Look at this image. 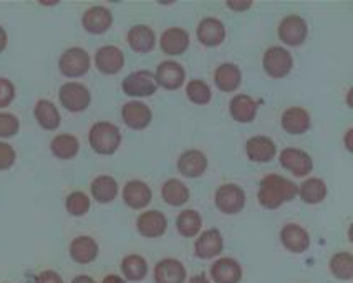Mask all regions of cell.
<instances>
[{"label":"cell","instance_id":"obj_3","mask_svg":"<svg viewBox=\"0 0 353 283\" xmlns=\"http://www.w3.org/2000/svg\"><path fill=\"white\" fill-rule=\"evenodd\" d=\"M60 103L65 109L72 113L85 112L92 101V94L85 85L77 83V81H68V83L61 85L60 93Z\"/></svg>","mask_w":353,"mask_h":283},{"label":"cell","instance_id":"obj_9","mask_svg":"<svg viewBox=\"0 0 353 283\" xmlns=\"http://www.w3.org/2000/svg\"><path fill=\"white\" fill-rule=\"evenodd\" d=\"M279 36L281 40L290 47H297L305 42L307 36V23L305 20L299 15H289L279 25Z\"/></svg>","mask_w":353,"mask_h":283},{"label":"cell","instance_id":"obj_20","mask_svg":"<svg viewBox=\"0 0 353 283\" xmlns=\"http://www.w3.org/2000/svg\"><path fill=\"white\" fill-rule=\"evenodd\" d=\"M224 36L225 28L221 20L212 17L201 20L198 27V39L201 43L206 45V47H217L224 42Z\"/></svg>","mask_w":353,"mask_h":283},{"label":"cell","instance_id":"obj_7","mask_svg":"<svg viewBox=\"0 0 353 283\" xmlns=\"http://www.w3.org/2000/svg\"><path fill=\"white\" fill-rule=\"evenodd\" d=\"M216 206L224 214H237L245 206L244 191L236 184H224L216 191Z\"/></svg>","mask_w":353,"mask_h":283},{"label":"cell","instance_id":"obj_45","mask_svg":"<svg viewBox=\"0 0 353 283\" xmlns=\"http://www.w3.org/2000/svg\"><path fill=\"white\" fill-rule=\"evenodd\" d=\"M72 283H95L92 277H88V275H78V277L73 278Z\"/></svg>","mask_w":353,"mask_h":283},{"label":"cell","instance_id":"obj_16","mask_svg":"<svg viewBox=\"0 0 353 283\" xmlns=\"http://www.w3.org/2000/svg\"><path fill=\"white\" fill-rule=\"evenodd\" d=\"M245 153L254 163H269L272 161L277 153L276 143L268 136H254L245 143Z\"/></svg>","mask_w":353,"mask_h":283},{"label":"cell","instance_id":"obj_21","mask_svg":"<svg viewBox=\"0 0 353 283\" xmlns=\"http://www.w3.org/2000/svg\"><path fill=\"white\" fill-rule=\"evenodd\" d=\"M70 257H72V260L77 262V264H92V262L98 257V244L92 239V237H77V239L70 244Z\"/></svg>","mask_w":353,"mask_h":283},{"label":"cell","instance_id":"obj_23","mask_svg":"<svg viewBox=\"0 0 353 283\" xmlns=\"http://www.w3.org/2000/svg\"><path fill=\"white\" fill-rule=\"evenodd\" d=\"M211 277L216 283H239L242 278V269L234 258H219L211 269Z\"/></svg>","mask_w":353,"mask_h":283},{"label":"cell","instance_id":"obj_4","mask_svg":"<svg viewBox=\"0 0 353 283\" xmlns=\"http://www.w3.org/2000/svg\"><path fill=\"white\" fill-rule=\"evenodd\" d=\"M90 63H92L90 55L86 53V50H83V48L80 47L68 48L67 52L61 53L59 60L60 72L68 78L83 76L90 70Z\"/></svg>","mask_w":353,"mask_h":283},{"label":"cell","instance_id":"obj_27","mask_svg":"<svg viewBox=\"0 0 353 283\" xmlns=\"http://www.w3.org/2000/svg\"><path fill=\"white\" fill-rule=\"evenodd\" d=\"M128 43L134 52L148 53L154 48L156 35L150 27L146 25H134L128 32Z\"/></svg>","mask_w":353,"mask_h":283},{"label":"cell","instance_id":"obj_28","mask_svg":"<svg viewBox=\"0 0 353 283\" xmlns=\"http://www.w3.org/2000/svg\"><path fill=\"white\" fill-rule=\"evenodd\" d=\"M242 80L239 67L232 63H224L221 67H217L214 73V81L216 86L221 92H234V90L239 88Z\"/></svg>","mask_w":353,"mask_h":283},{"label":"cell","instance_id":"obj_46","mask_svg":"<svg viewBox=\"0 0 353 283\" xmlns=\"http://www.w3.org/2000/svg\"><path fill=\"white\" fill-rule=\"evenodd\" d=\"M103 283H126L123 280L121 277H118V275H106L103 278Z\"/></svg>","mask_w":353,"mask_h":283},{"label":"cell","instance_id":"obj_39","mask_svg":"<svg viewBox=\"0 0 353 283\" xmlns=\"http://www.w3.org/2000/svg\"><path fill=\"white\" fill-rule=\"evenodd\" d=\"M20 121L15 114L0 113V138H12L19 133Z\"/></svg>","mask_w":353,"mask_h":283},{"label":"cell","instance_id":"obj_42","mask_svg":"<svg viewBox=\"0 0 353 283\" xmlns=\"http://www.w3.org/2000/svg\"><path fill=\"white\" fill-rule=\"evenodd\" d=\"M35 283H63V278L55 270H43L42 273L37 275Z\"/></svg>","mask_w":353,"mask_h":283},{"label":"cell","instance_id":"obj_47","mask_svg":"<svg viewBox=\"0 0 353 283\" xmlns=\"http://www.w3.org/2000/svg\"><path fill=\"white\" fill-rule=\"evenodd\" d=\"M190 283H211L206 278V275L204 273H199V275H196V277H192L191 280H190Z\"/></svg>","mask_w":353,"mask_h":283},{"label":"cell","instance_id":"obj_2","mask_svg":"<svg viewBox=\"0 0 353 283\" xmlns=\"http://www.w3.org/2000/svg\"><path fill=\"white\" fill-rule=\"evenodd\" d=\"M121 143V133L118 126L108 121H98L90 129V146L98 154L110 156L117 153Z\"/></svg>","mask_w":353,"mask_h":283},{"label":"cell","instance_id":"obj_13","mask_svg":"<svg viewBox=\"0 0 353 283\" xmlns=\"http://www.w3.org/2000/svg\"><path fill=\"white\" fill-rule=\"evenodd\" d=\"M156 83L166 90H178L186 80L184 68L178 61H163L156 70Z\"/></svg>","mask_w":353,"mask_h":283},{"label":"cell","instance_id":"obj_37","mask_svg":"<svg viewBox=\"0 0 353 283\" xmlns=\"http://www.w3.org/2000/svg\"><path fill=\"white\" fill-rule=\"evenodd\" d=\"M65 207H67L70 216L81 217L90 211V198L81 191H75L68 196L65 200Z\"/></svg>","mask_w":353,"mask_h":283},{"label":"cell","instance_id":"obj_17","mask_svg":"<svg viewBox=\"0 0 353 283\" xmlns=\"http://www.w3.org/2000/svg\"><path fill=\"white\" fill-rule=\"evenodd\" d=\"M151 198H153V192L143 180H130L123 189V199H125L126 206H130L131 209L146 207L151 202Z\"/></svg>","mask_w":353,"mask_h":283},{"label":"cell","instance_id":"obj_40","mask_svg":"<svg viewBox=\"0 0 353 283\" xmlns=\"http://www.w3.org/2000/svg\"><path fill=\"white\" fill-rule=\"evenodd\" d=\"M15 98V86L7 78H0V108L9 106Z\"/></svg>","mask_w":353,"mask_h":283},{"label":"cell","instance_id":"obj_10","mask_svg":"<svg viewBox=\"0 0 353 283\" xmlns=\"http://www.w3.org/2000/svg\"><path fill=\"white\" fill-rule=\"evenodd\" d=\"M121 116L125 125L131 129H145L153 120V113H151L150 106L141 103V101L126 103L121 109Z\"/></svg>","mask_w":353,"mask_h":283},{"label":"cell","instance_id":"obj_32","mask_svg":"<svg viewBox=\"0 0 353 283\" xmlns=\"http://www.w3.org/2000/svg\"><path fill=\"white\" fill-rule=\"evenodd\" d=\"M50 147L59 159H72L80 151V141L73 134H59L52 139Z\"/></svg>","mask_w":353,"mask_h":283},{"label":"cell","instance_id":"obj_1","mask_svg":"<svg viewBox=\"0 0 353 283\" xmlns=\"http://www.w3.org/2000/svg\"><path fill=\"white\" fill-rule=\"evenodd\" d=\"M299 187L295 186L292 180L282 178L279 174L265 176L259 186L257 198L259 202L265 209H277L284 202L292 200L297 196Z\"/></svg>","mask_w":353,"mask_h":283},{"label":"cell","instance_id":"obj_26","mask_svg":"<svg viewBox=\"0 0 353 283\" xmlns=\"http://www.w3.org/2000/svg\"><path fill=\"white\" fill-rule=\"evenodd\" d=\"M34 114H35V120L39 121V125L42 126L43 129L55 131L61 123L59 109H57V106L48 100H39V101H37Z\"/></svg>","mask_w":353,"mask_h":283},{"label":"cell","instance_id":"obj_38","mask_svg":"<svg viewBox=\"0 0 353 283\" xmlns=\"http://www.w3.org/2000/svg\"><path fill=\"white\" fill-rule=\"evenodd\" d=\"M188 98L196 105H206L211 101V88L208 83L201 80H192L186 86Z\"/></svg>","mask_w":353,"mask_h":283},{"label":"cell","instance_id":"obj_24","mask_svg":"<svg viewBox=\"0 0 353 283\" xmlns=\"http://www.w3.org/2000/svg\"><path fill=\"white\" fill-rule=\"evenodd\" d=\"M223 247L224 242L221 232L217 229H211V231L201 233L198 242H196V255L199 258H212L223 252Z\"/></svg>","mask_w":353,"mask_h":283},{"label":"cell","instance_id":"obj_44","mask_svg":"<svg viewBox=\"0 0 353 283\" xmlns=\"http://www.w3.org/2000/svg\"><path fill=\"white\" fill-rule=\"evenodd\" d=\"M7 42H9V36H7V32L6 28L0 27V53L6 50L7 47Z\"/></svg>","mask_w":353,"mask_h":283},{"label":"cell","instance_id":"obj_15","mask_svg":"<svg viewBox=\"0 0 353 283\" xmlns=\"http://www.w3.org/2000/svg\"><path fill=\"white\" fill-rule=\"evenodd\" d=\"M281 240L284 244V247L292 253L305 252L310 245L309 232L297 224L285 225L281 231Z\"/></svg>","mask_w":353,"mask_h":283},{"label":"cell","instance_id":"obj_25","mask_svg":"<svg viewBox=\"0 0 353 283\" xmlns=\"http://www.w3.org/2000/svg\"><path fill=\"white\" fill-rule=\"evenodd\" d=\"M282 128L289 134H303L310 128V114L301 106L285 109L282 114Z\"/></svg>","mask_w":353,"mask_h":283},{"label":"cell","instance_id":"obj_43","mask_svg":"<svg viewBox=\"0 0 353 283\" xmlns=\"http://www.w3.org/2000/svg\"><path fill=\"white\" fill-rule=\"evenodd\" d=\"M250 6V2H228V7L232 10H248Z\"/></svg>","mask_w":353,"mask_h":283},{"label":"cell","instance_id":"obj_6","mask_svg":"<svg viewBox=\"0 0 353 283\" xmlns=\"http://www.w3.org/2000/svg\"><path fill=\"white\" fill-rule=\"evenodd\" d=\"M123 92L128 96H151L158 90L154 73L141 70V72L131 73L123 80Z\"/></svg>","mask_w":353,"mask_h":283},{"label":"cell","instance_id":"obj_11","mask_svg":"<svg viewBox=\"0 0 353 283\" xmlns=\"http://www.w3.org/2000/svg\"><path fill=\"white\" fill-rule=\"evenodd\" d=\"M97 68L105 75H117L118 72L125 65V55L118 47L113 45H105V47L98 48L95 55Z\"/></svg>","mask_w":353,"mask_h":283},{"label":"cell","instance_id":"obj_19","mask_svg":"<svg viewBox=\"0 0 353 283\" xmlns=\"http://www.w3.org/2000/svg\"><path fill=\"white\" fill-rule=\"evenodd\" d=\"M178 169L186 178H199L208 169V159L204 153L198 149H190L179 156Z\"/></svg>","mask_w":353,"mask_h":283},{"label":"cell","instance_id":"obj_18","mask_svg":"<svg viewBox=\"0 0 353 283\" xmlns=\"http://www.w3.org/2000/svg\"><path fill=\"white\" fill-rule=\"evenodd\" d=\"M184 280H186V269L176 258H164L156 265V283H184Z\"/></svg>","mask_w":353,"mask_h":283},{"label":"cell","instance_id":"obj_48","mask_svg":"<svg viewBox=\"0 0 353 283\" xmlns=\"http://www.w3.org/2000/svg\"><path fill=\"white\" fill-rule=\"evenodd\" d=\"M352 133H353V131L348 129V131H347V139H345V141H347V149H348V151H352V141H350Z\"/></svg>","mask_w":353,"mask_h":283},{"label":"cell","instance_id":"obj_33","mask_svg":"<svg viewBox=\"0 0 353 283\" xmlns=\"http://www.w3.org/2000/svg\"><path fill=\"white\" fill-rule=\"evenodd\" d=\"M297 194H301L303 202L320 204L327 198V186L322 179L310 178L301 184V189L297 191Z\"/></svg>","mask_w":353,"mask_h":283},{"label":"cell","instance_id":"obj_34","mask_svg":"<svg viewBox=\"0 0 353 283\" xmlns=\"http://www.w3.org/2000/svg\"><path fill=\"white\" fill-rule=\"evenodd\" d=\"M121 272L130 282H139L148 275V262L141 255H128L123 258Z\"/></svg>","mask_w":353,"mask_h":283},{"label":"cell","instance_id":"obj_31","mask_svg":"<svg viewBox=\"0 0 353 283\" xmlns=\"http://www.w3.org/2000/svg\"><path fill=\"white\" fill-rule=\"evenodd\" d=\"M118 182L112 176H98L92 182V196L97 202L108 204L117 198Z\"/></svg>","mask_w":353,"mask_h":283},{"label":"cell","instance_id":"obj_8","mask_svg":"<svg viewBox=\"0 0 353 283\" xmlns=\"http://www.w3.org/2000/svg\"><path fill=\"white\" fill-rule=\"evenodd\" d=\"M281 164L287 171L292 172L297 178H303L312 171L314 164L312 158L305 151L297 149V147H287L281 153Z\"/></svg>","mask_w":353,"mask_h":283},{"label":"cell","instance_id":"obj_35","mask_svg":"<svg viewBox=\"0 0 353 283\" xmlns=\"http://www.w3.org/2000/svg\"><path fill=\"white\" fill-rule=\"evenodd\" d=\"M201 225H203V219H201L199 212L192 211V209L183 211L176 219V227L183 237H194L201 231Z\"/></svg>","mask_w":353,"mask_h":283},{"label":"cell","instance_id":"obj_36","mask_svg":"<svg viewBox=\"0 0 353 283\" xmlns=\"http://www.w3.org/2000/svg\"><path fill=\"white\" fill-rule=\"evenodd\" d=\"M330 270L340 280H352L353 278V255L348 252L335 253L330 260Z\"/></svg>","mask_w":353,"mask_h":283},{"label":"cell","instance_id":"obj_30","mask_svg":"<svg viewBox=\"0 0 353 283\" xmlns=\"http://www.w3.org/2000/svg\"><path fill=\"white\" fill-rule=\"evenodd\" d=\"M161 196L166 204L179 207L183 206V204H186L188 199H190V189H188L186 184H183L181 180L170 179L163 184Z\"/></svg>","mask_w":353,"mask_h":283},{"label":"cell","instance_id":"obj_22","mask_svg":"<svg viewBox=\"0 0 353 283\" xmlns=\"http://www.w3.org/2000/svg\"><path fill=\"white\" fill-rule=\"evenodd\" d=\"M190 47V35L184 28H168L161 36V48L168 55H181Z\"/></svg>","mask_w":353,"mask_h":283},{"label":"cell","instance_id":"obj_41","mask_svg":"<svg viewBox=\"0 0 353 283\" xmlns=\"http://www.w3.org/2000/svg\"><path fill=\"white\" fill-rule=\"evenodd\" d=\"M15 158H17V154H15L14 147L0 141V171L10 169L14 166Z\"/></svg>","mask_w":353,"mask_h":283},{"label":"cell","instance_id":"obj_12","mask_svg":"<svg viewBox=\"0 0 353 283\" xmlns=\"http://www.w3.org/2000/svg\"><path fill=\"white\" fill-rule=\"evenodd\" d=\"M81 23H83L85 30L88 32V34L101 35L105 34L106 30H110V27H112L113 15L106 7L97 6L85 12Z\"/></svg>","mask_w":353,"mask_h":283},{"label":"cell","instance_id":"obj_5","mask_svg":"<svg viewBox=\"0 0 353 283\" xmlns=\"http://www.w3.org/2000/svg\"><path fill=\"white\" fill-rule=\"evenodd\" d=\"M292 55L282 47H270L264 53V65L265 73L272 78H284L292 70Z\"/></svg>","mask_w":353,"mask_h":283},{"label":"cell","instance_id":"obj_29","mask_svg":"<svg viewBox=\"0 0 353 283\" xmlns=\"http://www.w3.org/2000/svg\"><path fill=\"white\" fill-rule=\"evenodd\" d=\"M231 116L239 123H250L257 114V103L248 94H237L231 100Z\"/></svg>","mask_w":353,"mask_h":283},{"label":"cell","instance_id":"obj_14","mask_svg":"<svg viewBox=\"0 0 353 283\" xmlns=\"http://www.w3.org/2000/svg\"><path fill=\"white\" fill-rule=\"evenodd\" d=\"M138 232L143 237H150V239H156V237H161L166 232L168 220L164 217L163 212L159 211H148L143 212L137 220Z\"/></svg>","mask_w":353,"mask_h":283}]
</instances>
